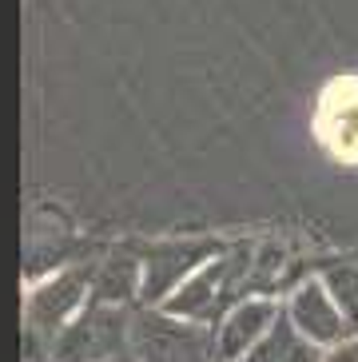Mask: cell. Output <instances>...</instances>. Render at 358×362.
I'll use <instances>...</instances> for the list:
<instances>
[{"mask_svg":"<svg viewBox=\"0 0 358 362\" xmlns=\"http://www.w3.org/2000/svg\"><path fill=\"white\" fill-rule=\"evenodd\" d=\"M251 267H255V259H251L247 247H243V251H227V255H215L179 291H171L159 307L168 310V315H175V319L203 322V327H207L211 319H223V315L239 303V298L231 303V291L243 283V275H247Z\"/></svg>","mask_w":358,"mask_h":362,"instance_id":"obj_1","label":"cell"},{"mask_svg":"<svg viewBox=\"0 0 358 362\" xmlns=\"http://www.w3.org/2000/svg\"><path fill=\"white\" fill-rule=\"evenodd\" d=\"M92 279H96V267H64V271L36 279L28 295H24L28 339H40L52 351L56 334L92 303Z\"/></svg>","mask_w":358,"mask_h":362,"instance_id":"obj_2","label":"cell"},{"mask_svg":"<svg viewBox=\"0 0 358 362\" xmlns=\"http://www.w3.org/2000/svg\"><path fill=\"white\" fill-rule=\"evenodd\" d=\"M132 351V315L112 303H88L52 342V362H112Z\"/></svg>","mask_w":358,"mask_h":362,"instance_id":"obj_3","label":"cell"},{"mask_svg":"<svg viewBox=\"0 0 358 362\" xmlns=\"http://www.w3.org/2000/svg\"><path fill=\"white\" fill-rule=\"evenodd\" d=\"M132 354L139 362H215V334L203 322L168 315L163 307L132 315Z\"/></svg>","mask_w":358,"mask_h":362,"instance_id":"obj_4","label":"cell"},{"mask_svg":"<svg viewBox=\"0 0 358 362\" xmlns=\"http://www.w3.org/2000/svg\"><path fill=\"white\" fill-rule=\"evenodd\" d=\"M219 255V247L207 239H168V243H151L139 251L144 259V303L159 307L171 291H179L203 263Z\"/></svg>","mask_w":358,"mask_h":362,"instance_id":"obj_5","label":"cell"},{"mask_svg":"<svg viewBox=\"0 0 358 362\" xmlns=\"http://www.w3.org/2000/svg\"><path fill=\"white\" fill-rule=\"evenodd\" d=\"M287 319H291V327H295L306 342H315L318 351H327V346H335V342L354 334L347 315L338 310L335 295H330L327 279H303V283L291 291Z\"/></svg>","mask_w":358,"mask_h":362,"instance_id":"obj_6","label":"cell"},{"mask_svg":"<svg viewBox=\"0 0 358 362\" xmlns=\"http://www.w3.org/2000/svg\"><path fill=\"white\" fill-rule=\"evenodd\" d=\"M279 319H283V310H279L275 295L239 298L215 322V351H219V362H243L259 342H267V334L279 327Z\"/></svg>","mask_w":358,"mask_h":362,"instance_id":"obj_7","label":"cell"},{"mask_svg":"<svg viewBox=\"0 0 358 362\" xmlns=\"http://www.w3.org/2000/svg\"><path fill=\"white\" fill-rule=\"evenodd\" d=\"M315 132L338 163H358V80L338 76L318 96Z\"/></svg>","mask_w":358,"mask_h":362,"instance_id":"obj_8","label":"cell"},{"mask_svg":"<svg viewBox=\"0 0 358 362\" xmlns=\"http://www.w3.org/2000/svg\"><path fill=\"white\" fill-rule=\"evenodd\" d=\"M92 298L96 303H112V307H127L132 298H144V259L124 255V251L104 259L96 267Z\"/></svg>","mask_w":358,"mask_h":362,"instance_id":"obj_9","label":"cell"},{"mask_svg":"<svg viewBox=\"0 0 358 362\" xmlns=\"http://www.w3.org/2000/svg\"><path fill=\"white\" fill-rule=\"evenodd\" d=\"M318 358H323V351H318L315 342H306L303 334L291 327V319L283 315L279 327L267 334V342H259L243 362H318Z\"/></svg>","mask_w":358,"mask_h":362,"instance_id":"obj_10","label":"cell"},{"mask_svg":"<svg viewBox=\"0 0 358 362\" xmlns=\"http://www.w3.org/2000/svg\"><path fill=\"white\" fill-rule=\"evenodd\" d=\"M323 279H327V287H330V295H335L338 310L347 315L350 330L358 334V271L354 267H335V271H327Z\"/></svg>","mask_w":358,"mask_h":362,"instance_id":"obj_11","label":"cell"},{"mask_svg":"<svg viewBox=\"0 0 358 362\" xmlns=\"http://www.w3.org/2000/svg\"><path fill=\"white\" fill-rule=\"evenodd\" d=\"M318 362H358V334H350V339H342V342H335V346H327Z\"/></svg>","mask_w":358,"mask_h":362,"instance_id":"obj_12","label":"cell"},{"mask_svg":"<svg viewBox=\"0 0 358 362\" xmlns=\"http://www.w3.org/2000/svg\"><path fill=\"white\" fill-rule=\"evenodd\" d=\"M112 362H139L136 354H120V358H112Z\"/></svg>","mask_w":358,"mask_h":362,"instance_id":"obj_13","label":"cell"}]
</instances>
